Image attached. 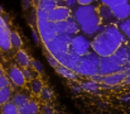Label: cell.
<instances>
[{
    "label": "cell",
    "mask_w": 130,
    "mask_h": 114,
    "mask_svg": "<svg viewBox=\"0 0 130 114\" xmlns=\"http://www.w3.org/2000/svg\"><path fill=\"white\" fill-rule=\"evenodd\" d=\"M97 14H99V18H100V22L102 26H107V24H116L118 20L115 19L112 11H111V8L110 6H106V5H102L100 8H97Z\"/></svg>",
    "instance_id": "8fae6325"
},
{
    "label": "cell",
    "mask_w": 130,
    "mask_h": 114,
    "mask_svg": "<svg viewBox=\"0 0 130 114\" xmlns=\"http://www.w3.org/2000/svg\"><path fill=\"white\" fill-rule=\"evenodd\" d=\"M47 61H48V64H49L52 67H54V69H56L57 65H58V61H57L51 53H47Z\"/></svg>",
    "instance_id": "f546056e"
},
{
    "label": "cell",
    "mask_w": 130,
    "mask_h": 114,
    "mask_svg": "<svg viewBox=\"0 0 130 114\" xmlns=\"http://www.w3.org/2000/svg\"><path fill=\"white\" fill-rule=\"evenodd\" d=\"M111 11L118 22L123 20V19H128V18H130V3L126 0V1L120 3L115 6H111Z\"/></svg>",
    "instance_id": "7c38bea8"
},
{
    "label": "cell",
    "mask_w": 130,
    "mask_h": 114,
    "mask_svg": "<svg viewBox=\"0 0 130 114\" xmlns=\"http://www.w3.org/2000/svg\"><path fill=\"white\" fill-rule=\"evenodd\" d=\"M63 3H64V6H67L70 9L76 8V5H77V0H63Z\"/></svg>",
    "instance_id": "1f68e13d"
},
{
    "label": "cell",
    "mask_w": 130,
    "mask_h": 114,
    "mask_svg": "<svg viewBox=\"0 0 130 114\" xmlns=\"http://www.w3.org/2000/svg\"><path fill=\"white\" fill-rule=\"evenodd\" d=\"M10 100L19 108V107L24 105V104H25L28 100H30V99H29V95H28V94L22 93V91H18V93H15V94H11Z\"/></svg>",
    "instance_id": "e0dca14e"
},
{
    "label": "cell",
    "mask_w": 130,
    "mask_h": 114,
    "mask_svg": "<svg viewBox=\"0 0 130 114\" xmlns=\"http://www.w3.org/2000/svg\"><path fill=\"white\" fill-rule=\"evenodd\" d=\"M42 87H43V82L41 81V79H37V77L32 79V82H30V90H32L34 94H39L41 90H42Z\"/></svg>",
    "instance_id": "d4e9b609"
},
{
    "label": "cell",
    "mask_w": 130,
    "mask_h": 114,
    "mask_svg": "<svg viewBox=\"0 0 130 114\" xmlns=\"http://www.w3.org/2000/svg\"><path fill=\"white\" fill-rule=\"evenodd\" d=\"M9 41H10V46L11 47H14V48H20L22 47V39H20L18 33L9 32Z\"/></svg>",
    "instance_id": "cb8c5ba5"
},
{
    "label": "cell",
    "mask_w": 130,
    "mask_h": 114,
    "mask_svg": "<svg viewBox=\"0 0 130 114\" xmlns=\"http://www.w3.org/2000/svg\"><path fill=\"white\" fill-rule=\"evenodd\" d=\"M73 19L80 27V31L85 36H95L97 32L102 29V24L100 22L97 9L92 5H78L75 8Z\"/></svg>",
    "instance_id": "7a4b0ae2"
},
{
    "label": "cell",
    "mask_w": 130,
    "mask_h": 114,
    "mask_svg": "<svg viewBox=\"0 0 130 114\" xmlns=\"http://www.w3.org/2000/svg\"><path fill=\"white\" fill-rule=\"evenodd\" d=\"M92 37L91 49L100 57L111 56L118 49V47L128 41L116 24L104 26L102 29Z\"/></svg>",
    "instance_id": "6da1fadb"
},
{
    "label": "cell",
    "mask_w": 130,
    "mask_h": 114,
    "mask_svg": "<svg viewBox=\"0 0 130 114\" xmlns=\"http://www.w3.org/2000/svg\"><path fill=\"white\" fill-rule=\"evenodd\" d=\"M121 100H123L124 103H126V104H130V94L129 95H126V96H124Z\"/></svg>",
    "instance_id": "d590c367"
},
{
    "label": "cell",
    "mask_w": 130,
    "mask_h": 114,
    "mask_svg": "<svg viewBox=\"0 0 130 114\" xmlns=\"http://www.w3.org/2000/svg\"><path fill=\"white\" fill-rule=\"evenodd\" d=\"M54 1H58V0H54Z\"/></svg>",
    "instance_id": "7bdbcfd3"
},
{
    "label": "cell",
    "mask_w": 130,
    "mask_h": 114,
    "mask_svg": "<svg viewBox=\"0 0 130 114\" xmlns=\"http://www.w3.org/2000/svg\"><path fill=\"white\" fill-rule=\"evenodd\" d=\"M81 89L86 90V91H91V93H99V85L96 81L93 80H88V81H84L81 84Z\"/></svg>",
    "instance_id": "44dd1931"
},
{
    "label": "cell",
    "mask_w": 130,
    "mask_h": 114,
    "mask_svg": "<svg viewBox=\"0 0 130 114\" xmlns=\"http://www.w3.org/2000/svg\"><path fill=\"white\" fill-rule=\"evenodd\" d=\"M43 114H53V110H52V108L51 107H44L43 108Z\"/></svg>",
    "instance_id": "836d02e7"
},
{
    "label": "cell",
    "mask_w": 130,
    "mask_h": 114,
    "mask_svg": "<svg viewBox=\"0 0 130 114\" xmlns=\"http://www.w3.org/2000/svg\"><path fill=\"white\" fill-rule=\"evenodd\" d=\"M29 1H30V0H23V4L27 3V6H28V5H29Z\"/></svg>",
    "instance_id": "8d00e7d4"
},
{
    "label": "cell",
    "mask_w": 130,
    "mask_h": 114,
    "mask_svg": "<svg viewBox=\"0 0 130 114\" xmlns=\"http://www.w3.org/2000/svg\"><path fill=\"white\" fill-rule=\"evenodd\" d=\"M38 3H39L38 4L39 9L44 10V11H49L51 9L57 6V1H54V0H39Z\"/></svg>",
    "instance_id": "603a6c76"
},
{
    "label": "cell",
    "mask_w": 130,
    "mask_h": 114,
    "mask_svg": "<svg viewBox=\"0 0 130 114\" xmlns=\"http://www.w3.org/2000/svg\"><path fill=\"white\" fill-rule=\"evenodd\" d=\"M8 86H10V80H9V77L5 76L4 74H1V75H0V89L8 87Z\"/></svg>",
    "instance_id": "83f0119b"
},
{
    "label": "cell",
    "mask_w": 130,
    "mask_h": 114,
    "mask_svg": "<svg viewBox=\"0 0 130 114\" xmlns=\"http://www.w3.org/2000/svg\"><path fill=\"white\" fill-rule=\"evenodd\" d=\"M56 71L61 76H63L64 79H68V80H76L77 79V74L75 71H72V70H70V69H67V67H64V66H62L59 64L57 65Z\"/></svg>",
    "instance_id": "d6986e66"
},
{
    "label": "cell",
    "mask_w": 130,
    "mask_h": 114,
    "mask_svg": "<svg viewBox=\"0 0 130 114\" xmlns=\"http://www.w3.org/2000/svg\"><path fill=\"white\" fill-rule=\"evenodd\" d=\"M47 17L48 20L56 23V22H62L64 19H67L68 17H71V9L67 6H54L53 9H51L49 11H47Z\"/></svg>",
    "instance_id": "9c48e42d"
},
{
    "label": "cell",
    "mask_w": 130,
    "mask_h": 114,
    "mask_svg": "<svg viewBox=\"0 0 130 114\" xmlns=\"http://www.w3.org/2000/svg\"><path fill=\"white\" fill-rule=\"evenodd\" d=\"M99 64H100V56H97L91 49L86 55L80 57V62H78L75 72L77 75L92 77L93 75L99 74Z\"/></svg>",
    "instance_id": "3957f363"
},
{
    "label": "cell",
    "mask_w": 130,
    "mask_h": 114,
    "mask_svg": "<svg viewBox=\"0 0 130 114\" xmlns=\"http://www.w3.org/2000/svg\"><path fill=\"white\" fill-rule=\"evenodd\" d=\"M0 49L5 52L11 49L10 41H9V29L1 15H0Z\"/></svg>",
    "instance_id": "4fadbf2b"
},
{
    "label": "cell",
    "mask_w": 130,
    "mask_h": 114,
    "mask_svg": "<svg viewBox=\"0 0 130 114\" xmlns=\"http://www.w3.org/2000/svg\"><path fill=\"white\" fill-rule=\"evenodd\" d=\"M30 64H32V66H33V69H34L36 71H38V72H43V65H42L39 61L33 60V61H30Z\"/></svg>",
    "instance_id": "f1b7e54d"
},
{
    "label": "cell",
    "mask_w": 130,
    "mask_h": 114,
    "mask_svg": "<svg viewBox=\"0 0 130 114\" xmlns=\"http://www.w3.org/2000/svg\"><path fill=\"white\" fill-rule=\"evenodd\" d=\"M125 37H126V39H129V41H130V31H129V33H128Z\"/></svg>",
    "instance_id": "74e56055"
},
{
    "label": "cell",
    "mask_w": 130,
    "mask_h": 114,
    "mask_svg": "<svg viewBox=\"0 0 130 114\" xmlns=\"http://www.w3.org/2000/svg\"><path fill=\"white\" fill-rule=\"evenodd\" d=\"M22 71H23V74H24L25 80H32V79H34V75H33L32 70H29L28 67H24V70H22Z\"/></svg>",
    "instance_id": "4dcf8cb0"
},
{
    "label": "cell",
    "mask_w": 130,
    "mask_h": 114,
    "mask_svg": "<svg viewBox=\"0 0 130 114\" xmlns=\"http://www.w3.org/2000/svg\"><path fill=\"white\" fill-rule=\"evenodd\" d=\"M41 98L43 99V100H51L52 99V96H53V93H52V90L51 89H48V87H42V90H41Z\"/></svg>",
    "instance_id": "484cf974"
},
{
    "label": "cell",
    "mask_w": 130,
    "mask_h": 114,
    "mask_svg": "<svg viewBox=\"0 0 130 114\" xmlns=\"http://www.w3.org/2000/svg\"><path fill=\"white\" fill-rule=\"evenodd\" d=\"M96 0H77V4H80V5H88V4H92Z\"/></svg>",
    "instance_id": "d6a6232c"
},
{
    "label": "cell",
    "mask_w": 130,
    "mask_h": 114,
    "mask_svg": "<svg viewBox=\"0 0 130 114\" xmlns=\"http://www.w3.org/2000/svg\"><path fill=\"white\" fill-rule=\"evenodd\" d=\"M70 49L78 56H84L91 51V41L85 34H75L71 38Z\"/></svg>",
    "instance_id": "52a82bcc"
},
{
    "label": "cell",
    "mask_w": 130,
    "mask_h": 114,
    "mask_svg": "<svg viewBox=\"0 0 130 114\" xmlns=\"http://www.w3.org/2000/svg\"><path fill=\"white\" fill-rule=\"evenodd\" d=\"M1 114H19V109L18 107L13 103V102H6L1 105Z\"/></svg>",
    "instance_id": "ffe728a7"
},
{
    "label": "cell",
    "mask_w": 130,
    "mask_h": 114,
    "mask_svg": "<svg viewBox=\"0 0 130 114\" xmlns=\"http://www.w3.org/2000/svg\"><path fill=\"white\" fill-rule=\"evenodd\" d=\"M8 77H9V80H10L14 85H17V86H24V85H25V81H27L25 77H24L23 71H22L19 67H17V66H11V67L9 69Z\"/></svg>",
    "instance_id": "5bb4252c"
},
{
    "label": "cell",
    "mask_w": 130,
    "mask_h": 114,
    "mask_svg": "<svg viewBox=\"0 0 130 114\" xmlns=\"http://www.w3.org/2000/svg\"><path fill=\"white\" fill-rule=\"evenodd\" d=\"M34 1H39V0H34Z\"/></svg>",
    "instance_id": "60d3db41"
},
{
    "label": "cell",
    "mask_w": 130,
    "mask_h": 114,
    "mask_svg": "<svg viewBox=\"0 0 130 114\" xmlns=\"http://www.w3.org/2000/svg\"><path fill=\"white\" fill-rule=\"evenodd\" d=\"M80 57H81V56L76 55L75 52H72V51L70 49L68 52H66L64 55H62L59 58H57V61H58L59 65H62V66H64V67H67V69H70V70H72V71H76L77 65H78V62H80Z\"/></svg>",
    "instance_id": "30bf717a"
},
{
    "label": "cell",
    "mask_w": 130,
    "mask_h": 114,
    "mask_svg": "<svg viewBox=\"0 0 130 114\" xmlns=\"http://www.w3.org/2000/svg\"><path fill=\"white\" fill-rule=\"evenodd\" d=\"M125 70V64L121 62L116 56H106V57H100V64H99V74L101 76H106L110 74H115L119 71Z\"/></svg>",
    "instance_id": "8992f818"
},
{
    "label": "cell",
    "mask_w": 130,
    "mask_h": 114,
    "mask_svg": "<svg viewBox=\"0 0 130 114\" xmlns=\"http://www.w3.org/2000/svg\"><path fill=\"white\" fill-rule=\"evenodd\" d=\"M32 34H33V41H34L36 43H39V37L36 34V31H33V32H32Z\"/></svg>",
    "instance_id": "e575fe53"
},
{
    "label": "cell",
    "mask_w": 130,
    "mask_h": 114,
    "mask_svg": "<svg viewBox=\"0 0 130 114\" xmlns=\"http://www.w3.org/2000/svg\"><path fill=\"white\" fill-rule=\"evenodd\" d=\"M54 29L57 32V34H70V36H75L80 32V27L76 23V20L73 19V17H68L67 19L62 20V22H56L54 23Z\"/></svg>",
    "instance_id": "ba28073f"
},
{
    "label": "cell",
    "mask_w": 130,
    "mask_h": 114,
    "mask_svg": "<svg viewBox=\"0 0 130 114\" xmlns=\"http://www.w3.org/2000/svg\"><path fill=\"white\" fill-rule=\"evenodd\" d=\"M37 19H38V31H39L41 39L43 41V43H47L57 34L54 29V23L48 20L47 11L41 10V9L37 13Z\"/></svg>",
    "instance_id": "5b68a950"
},
{
    "label": "cell",
    "mask_w": 130,
    "mask_h": 114,
    "mask_svg": "<svg viewBox=\"0 0 130 114\" xmlns=\"http://www.w3.org/2000/svg\"><path fill=\"white\" fill-rule=\"evenodd\" d=\"M11 87L8 86V87H3L0 89V105H3L4 103L9 102L10 98H11Z\"/></svg>",
    "instance_id": "7402d4cb"
},
{
    "label": "cell",
    "mask_w": 130,
    "mask_h": 114,
    "mask_svg": "<svg viewBox=\"0 0 130 114\" xmlns=\"http://www.w3.org/2000/svg\"><path fill=\"white\" fill-rule=\"evenodd\" d=\"M1 10H3V9H1V6H0V13H1Z\"/></svg>",
    "instance_id": "ab89813d"
},
{
    "label": "cell",
    "mask_w": 130,
    "mask_h": 114,
    "mask_svg": "<svg viewBox=\"0 0 130 114\" xmlns=\"http://www.w3.org/2000/svg\"><path fill=\"white\" fill-rule=\"evenodd\" d=\"M19 114H38L39 113V107L36 102L28 100L24 105L19 107Z\"/></svg>",
    "instance_id": "2e32d148"
},
{
    "label": "cell",
    "mask_w": 130,
    "mask_h": 114,
    "mask_svg": "<svg viewBox=\"0 0 130 114\" xmlns=\"http://www.w3.org/2000/svg\"><path fill=\"white\" fill-rule=\"evenodd\" d=\"M126 76V72L123 70V71H119V72H115V74H110V75H106V76H102L101 81L106 85H118L120 84L121 81H124Z\"/></svg>",
    "instance_id": "9a60e30c"
},
{
    "label": "cell",
    "mask_w": 130,
    "mask_h": 114,
    "mask_svg": "<svg viewBox=\"0 0 130 114\" xmlns=\"http://www.w3.org/2000/svg\"><path fill=\"white\" fill-rule=\"evenodd\" d=\"M0 58H1V55H0Z\"/></svg>",
    "instance_id": "b9f144b4"
},
{
    "label": "cell",
    "mask_w": 130,
    "mask_h": 114,
    "mask_svg": "<svg viewBox=\"0 0 130 114\" xmlns=\"http://www.w3.org/2000/svg\"><path fill=\"white\" fill-rule=\"evenodd\" d=\"M15 61H17V64L19 65V66H22V67H29V65H30V58H29V56L27 55V52H24V51H18L17 52V55H15Z\"/></svg>",
    "instance_id": "ac0fdd59"
},
{
    "label": "cell",
    "mask_w": 130,
    "mask_h": 114,
    "mask_svg": "<svg viewBox=\"0 0 130 114\" xmlns=\"http://www.w3.org/2000/svg\"><path fill=\"white\" fill-rule=\"evenodd\" d=\"M72 36L70 34H56L49 42L44 43L45 48L48 49V53H51L56 60L59 58L62 55L70 51V43H71Z\"/></svg>",
    "instance_id": "277c9868"
},
{
    "label": "cell",
    "mask_w": 130,
    "mask_h": 114,
    "mask_svg": "<svg viewBox=\"0 0 130 114\" xmlns=\"http://www.w3.org/2000/svg\"><path fill=\"white\" fill-rule=\"evenodd\" d=\"M1 74H3V69L0 67V75H1Z\"/></svg>",
    "instance_id": "f35d334b"
},
{
    "label": "cell",
    "mask_w": 130,
    "mask_h": 114,
    "mask_svg": "<svg viewBox=\"0 0 130 114\" xmlns=\"http://www.w3.org/2000/svg\"><path fill=\"white\" fill-rule=\"evenodd\" d=\"M101 1V4L102 5H106V6H115V5H118V4H120V3H124V1H126V0H100Z\"/></svg>",
    "instance_id": "4316f807"
}]
</instances>
